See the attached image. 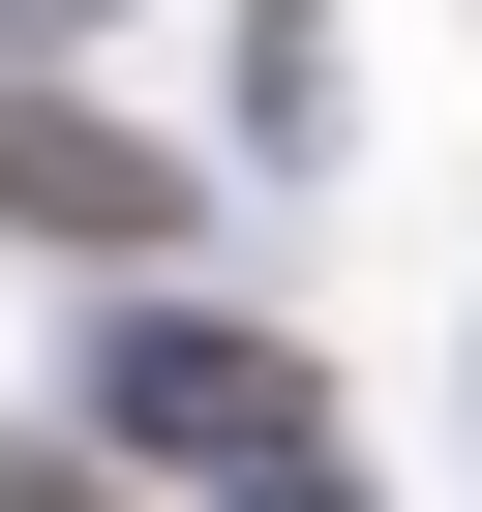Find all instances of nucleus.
I'll return each instance as SVG.
<instances>
[{
	"instance_id": "obj_1",
	"label": "nucleus",
	"mask_w": 482,
	"mask_h": 512,
	"mask_svg": "<svg viewBox=\"0 0 482 512\" xmlns=\"http://www.w3.org/2000/svg\"><path fill=\"white\" fill-rule=\"evenodd\" d=\"M121 422H151L181 482H241V512H332V482H302V362H272V332H151V362H121Z\"/></svg>"
},
{
	"instance_id": "obj_2",
	"label": "nucleus",
	"mask_w": 482,
	"mask_h": 512,
	"mask_svg": "<svg viewBox=\"0 0 482 512\" xmlns=\"http://www.w3.org/2000/svg\"><path fill=\"white\" fill-rule=\"evenodd\" d=\"M0 211H31V241H91V272H151V241H181V181H151L91 91H0Z\"/></svg>"
}]
</instances>
